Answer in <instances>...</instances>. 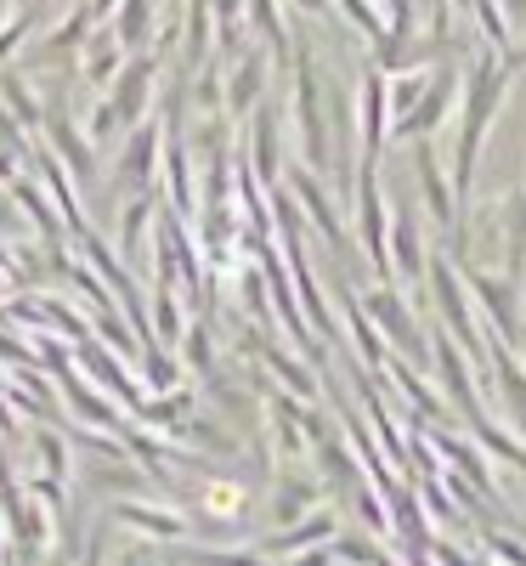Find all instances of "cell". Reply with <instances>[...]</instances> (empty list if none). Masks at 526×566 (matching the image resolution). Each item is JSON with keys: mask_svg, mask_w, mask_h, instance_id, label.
<instances>
[{"mask_svg": "<svg viewBox=\"0 0 526 566\" xmlns=\"http://www.w3.org/2000/svg\"><path fill=\"white\" fill-rule=\"evenodd\" d=\"M29 23H34V18L23 12V18H12V29H7V34H0V63H7V57H12V45H18L23 34H29Z\"/></svg>", "mask_w": 526, "mask_h": 566, "instance_id": "obj_1", "label": "cell"}, {"mask_svg": "<svg viewBox=\"0 0 526 566\" xmlns=\"http://www.w3.org/2000/svg\"><path fill=\"white\" fill-rule=\"evenodd\" d=\"M0 181H18V159H12V148H0Z\"/></svg>", "mask_w": 526, "mask_h": 566, "instance_id": "obj_2", "label": "cell"}, {"mask_svg": "<svg viewBox=\"0 0 526 566\" xmlns=\"http://www.w3.org/2000/svg\"><path fill=\"white\" fill-rule=\"evenodd\" d=\"M7 12H12V0H0V18H7Z\"/></svg>", "mask_w": 526, "mask_h": 566, "instance_id": "obj_3", "label": "cell"}]
</instances>
